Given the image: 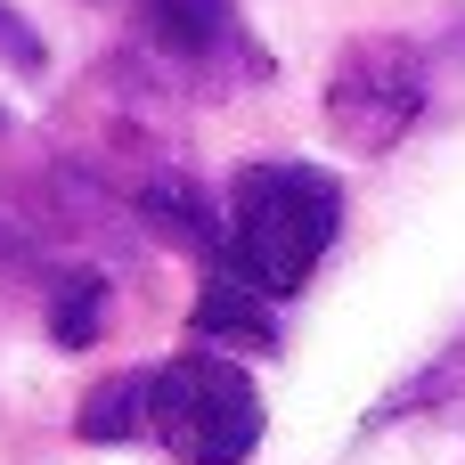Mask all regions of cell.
<instances>
[{
    "label": "cell",
    "mask_w": 465,
    "mask_h": 465,
    "mask_svg": "<svg viewBox=\"0 0 465 465\" xmlns=\"http://www.w3.org/2000/svg\"><path fill=\"white\" fill-rule=\"evenodd\" d=\"M335 229H343V180L327 163L253 155V163H237V180L221 196V253H213V270L253 286L262 302H294L311 286V270L327 262Z\"/></svg>",
    "instance_id": "obj_1"
},
{
    "label": "cell",
    "mask_w": 465,
    "mask_h": 465,
    "mask_svg": "<svg viewBox=\"0 0 465 465\" xmlns=\"http://www.w3.org/2000/svg\"><path fill=\"white\" fill-rule=\"evenodd\" d=\"M262 425V384L229 351H172L147 368V441L172 465H245Z\"/></svg>",
    "instance_id": "obj_2"
},
{
    "label": "cell",
    "mask_w": 465,
    "mask_h": 465,
    "mask_svg": "<svg viewBox=\"0 0 465 465\" xmlns=\"http://www.w3.org/2000/svg\"><path fill=\"white\" fill-rule=\"evenodd\" d=\"M417 114H425V65H417V49L392 41V33L351 41L343 65L327 74V123H335V139L360 147V155H384Z\"/></svg>",
    "instance_id": "obj_3"
},
{
    "label": "cell",
    "mask_w": 465,
    "mask_h": 465,
    "mask_svg": "<svg viewBox=\"0 0 465 465\" xmlns=\"http://www.w3.org/2000/svg\"><path fill=\"white\" fill-rule=\"evenodd\" d=\"M139 33L188 74H221V65H253L262 74L237 0H139Z\"/></svg>",
    "instance_id": "obj_4"
},
{
    "label": "cell",
    "mask_w": 465,
    "mask_h": 465,
    "mask_svg": "<svg viewBox=\"0 0 465 465\" xmlns=\"http://www.w3.org/2000/svg\"><path fill=\"white\" fill-rule=\"evenodd\" d=\"M188 319H196V335L221 343L229 360H237V351H278V302H262L253 286H237V278H221V270H204Z\"/></svg>",
    "instance_id": "obj_5"
},
{
    "label": "cell",
    "mask_w": 465,
    "mask_h": 465,
    "mask_svg": "<svg viewBox=\"0 0 465 465\" xmlns=\"http://www.w3.org/2000/svg\"><path fill=\"white\" fill-rule=\"evenodd\" d=\"M74 433L82 441H131V433H147V368H114L106 384H90L82 409H74Z\"/></svg>",
    "instance_id": "obj_6"
},
{
    "label": "cell",
    "mask_w": 465,
    "mask_h": 465,
    "mask_svg": "<svg viewBox=\"0 0 465 465\" xmlns=\"http://www.w3.org/2000/svg\"><path fill=\"white\" fill-rule=\"evenodd\" d=\"M98 311H106V286H98V278H74L65 302H57V343H90Z\"/></svg>",
    "instance_id": "obj_7"
},
{
    "label": "cell",
    "mask_w": 465,
    "mask_h": 465,
    "mask_svg": "<svg viewBox=\"0 0 465 465\" xmlns=\"http://www.w3.org/2000/svg\"><path fill=\"white\" fill-rule=\"evenodd\" d=\"M0 65H16V74H41V65H49V57H41V41L25 33V16H16L8 0H0Z\"/></svg>",
    "instance_id": "obj_8"
}]
</instances>
